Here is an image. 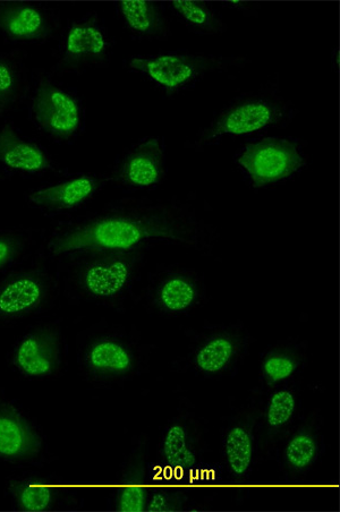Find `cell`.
<instances>
[{
	"instance_id": "cell-8",
	"label": "cell",
	"mask_w": 340,
	"mask_h": 512,
	"mask_svg": "<svg viewBox=\"0 0 340 512\" xmlns=\"http://www.w3.org/2000/svg\"><path fill=\"white\" fill-rule=\"evenodd\" d=\"M248 330L238 324L204 329L191 340L185 365L202 379L217 380L236 369L250 346Z\"/></svg>"
},
{
	"instance_id": "cell-9",
	"label": "cell",
	"mask_w": 340,
	"mask_h": 512,
	"mask_svg": "<svg viewBox=\"0 0 340 512\" xmlns=\"http://www.w3.org/2000/svg\"><path fill=\"white\" fill-rule=\"evenodd\" d=\"M50 458L44 431L15 399L0 388V463L41 467Z\"/></svg>"
},
{
	"instance_id": "cell-22",
	"label": "cell",
	"mask_w": 340,
	"mask_h": 512,
	"mask_svg": "<svg viewBox=\"0 0 340 512\" xmlns=\"http://www.w3.org/2000/svg\"><path fill=\"white\" fill-rule=\"evenodd\" d=\"M56 172L58 165L42 145L11 124L0 126V174L34 177Z\"/></svg>"
},
{
	"instance_id": "cell-11",
	"label": "cell",
	"mask_w": 340,
	"mask_h": 512,
	"mask_svg": "<svg viewBox=\"0 0 340 512\" xmlns=\"http://www.w3.org/2000/svg\"><path fill=\"white\" fill-rule=\"evenodd\" d=\"M113 39L96 13H89L67 25L56 63L57 73L80 74L106 67L113 54Z\"/></svg>"
},
{
	"instance_id": "cell-23",
	"label": "cell",
	"mask_w": 340,
	"mask_h": 512,
	"mask_svg": "<svg viewBox=\"0 0 340 512\" xmlns=\"http://www.w3.org/2000/svg\"><path fill=\"white\" fill-rule=\"evenodd\" d=\"M149 481L146 441L139 438L117 473L113 509L119 512L146 511L151 488Z\"/></svg>"
},
{
	"instance_id": "cell-25",
	"label": "cell",
	"mask_w": 340,
	"mask_h": 512,
	"mask_svg": "<svg viewBox=\"0 0 340 512\" xmlns=\"http://www.w3.org/2000/svg\"><path fill=\"white\" fill-rule=\"evenodd\" d=\"M118 19L134 38L142 40H167L172 34L163 7L155 2L130 0L115 4Z\"/></svg>"
},
{
	"instance_id": "cell-10",
	"label": "cell",
	"mask_w": 340,
	"mask_h": 512,
	"mask_svg": "<svg viewBox=\"0 0 340 512\" xmlns=\"http://www.w3.org/2000/svg\"><path fill=\"white\" fill-rule=\"evenodd\" d=\"M30 116L40 132L61 143L78 138L84 125L80 98L46 75L34 87Z\"/></svg>"
},
{
	"instance_id": "cell-30",
	"label": "cell",
	"mask_w": 340,
	"mask_h": 512,
	"mask_svg": "<svg viewBox=\"0 0 340 512\" xmlns=\"http://www.w3.org/2000/svg\"><path fill=\"white\" fill-rule=\"evenodd\" d=\"M220 5L228 8V10L242 12L245 15H253L255 12H258L261 7L260 4L250 2H226L220 3Z\"/></svg>"
},
{
	"instance_id": "cell-26",
	"label": "cell",
	"mask_w": 340,
	"mask_h": 512,
	"mask_svg": "<svg viewBox=\"0 0 340 512\" xmlns=\"http://www.w3.org/2000/svg\"><path fill=\"white\" fill-rule=\"evenodd\" d=\"M28 72L19 54L0 51V117L13 112L28 92Z\"/></svg>"
},
{
	"instance_id": "cell-24",
	"label": "cell",
	"mask_w": 340,
	"mask_h": 512,
	"mask_svg": "<svg viewBox=\"0 0 340 512\" xmlns=\"http://www.w3.org/2000/svg\"><path fill=\"white\" fill-rule=\"evenodd\" d=\"M306 361L308 349L300 341L287 339L268 347L260 358V391L297 381Z\"/></svg>"
},
{
	"instance_id": "cell-27",
	"label": "cell",
	"mask_w": 340,
	"mask_h": 512,
	"mask_svg": "<svg viewBox=\"0 0 340 512\" xmlns=\"http://www.w3.org/2000/svg\"><path fill=\"white\" fill-rule=\"evenodd\" d=\"M167 7L187 29L201 36H220L227 25L216 8L207 2H169Z\"/></svg>"
},
{
	"instance_id": "cell-12",
	"label": "cell",
	"mask_w": 340,
	"mask_h": 512,
	"mask_svg": "<svg viewBox=\"0 0 340 512\" xmlns=\"http://www.w3.org/2000/svg\"><path fill=\"white\" fill-rule=\"evenodd\" d=\"M257 394L227 421L221 433V460L227 479L237 486L252 479L261 457Z\"/></svg>"
},
{
	"instance_id": "cell-7",
	"label": "cell",
	"mask_w": 340,
	"mask_h": 512,
	"mask_svg": "<svg viewBox=\"0 0 340 512\" xmlns=\"http://www.w3.org/2000/svg\"><path fill=\"white\" fill-rule=\"evenodd\" d=\"M67 355V341L61 321H41L16 339L7 354V364L23 379L51 380L62 377Z\"/></svg>"
},
{
	"instance_id": "cell-18",
	"label": "cell",
	"mask_w": 340,
	"mask_h": 512,
	"mask_svg": "<svg viewBox=\"0 0 340 512\" xmlns=\"http://www.w3.org/2000/svg\"><path fill=\"white\" fill-rule=\"evenodd\" d=\"M257 396L261 457L270 456L274 454L278 442L301 417V389L299 382L294 381L260 391Z\"/></svg>"
},
{
	"instance_id": "cell-15",
	"label": "cell",
	"mask_w": 340,
	"mask_h": 512,
	"mask_svg": "<svg viewBox=\"0 0 340 512\" xmlns=\"http://www.w3.org/2000/svg\"><path fill=\"white\" fill-rule=\"evenodd\" d=\"M5 491L16 511H63L81 507L78 491L53 474L13 475L8 477Z\"/></svg>"
},
{
	"instance_id": "cell-28",
	"label": "cell",
	"mask_w": 340,
	"mask_h": 512,
	"mask_svg": "<svg viewBox=\"0 0 340 512\" xmlns=\"http://www.w3.org/2000/svg\"><path fill=\"white\" fill-rule=\"evenodd\" d=\"M32 244L31 230L0 228V276L19 266Z\"/></svg>"
},
{
	"instance_id": "cell-17",
	"label": "cell",
	"mask_w": 340,
	"mask_h": 512,
	"mask_svg": "<svg viewBox=\"0 0 340 512\" xmlns=\"http://www.w3.org/2000/svg\"><path fill=\"white\" fill-rule=\"evenodd\" d=\"M325 451V437L318 414L302 416L292 426L274 451L280 473L286 481L306 479Z\"/></svg>"
},
{
	"instance_id": "cell-21",
	"label": "cell",
	"mask_w": 340,
	"mask_h": 512,
	"mask_svg": "<svg viewBox=\"0 0 340 512\" xmlns=\"http://www.w3.org/2000/svg\"><path fill=\"white\" fill-rule=\"evenodd\" d=\"M203 433L199 418L190 408H182L161 432L159 452L175 471L192 472L200 463Z\"/></svg>"
},
{
	"instance_id": "cell-5",
	"label": "cell",
	"mask_w": 340,
	"mask_h": 512,
	"mask_svg": "<svg viewBox=\"0 0 340 512\" xmlns=\"http://www.w3.org/2000/svg\"><path fill=\"white\" fill-rule=\"evenodd\" d=\"M251 62L244 56H221L198 53H163L133 56L127 68L152 84L160 92L175 96L189 90L206 76L244 67Z\"/></svg>"
},
{
	"instance_id": "cell-31",
	"label": "cell",
	"mask_w": 340,
	"mask_h": 512,
	"mask_svg": "<svg viewBox=\"0 0 340 512\" xmlns=\"http://www.w3.org/2000/svg\"><path fill=\"white\" fill-rule=\"evenodd\" d=\"M0 175H2V174H0Z\"/></svg>"
},
{
	"instance_id": "cell-6",
	"label": "cell",
	"mask_w": 340,
	"mask_h": 512,
	"mask_svg": "<svg viewBox=\"0 0 340 512\" xmlns=\"http://www.w3.org/2000/svg\"><path fill=\"white\" fill-rule=\"evenodd\" d=\"M62 292L57 271L45 262L16 267L0 276V328L44 314Z\"/></svg>"
},
{
	"instance_id": "cell-2",
	"label": "cell",
	"mask_w": 340,
	"mask_h": 512,
	"mask_svg": "<svg viewBox=\"0 0 340 512\" xmlns=\"http://www.w3.org/2000/svg\"><path fill=\"white\" fill-rule=\"evenodd\" d=\"M146 252L93 251L57 260L61 289L71 304L118 309L139 283Z\"/></svg>"
},
{
	"instance_id": "cell-14",
	"label": "cell",
	"mask_w": 340,
	"mask_h": 512,
	"mask_svg": "<svg viewBox=\"0 0 340 512\" xmlns=\"http://www.w3.org/2000/svg\"><path fill=\"white\" fill-rule=\"evenodd\" d=\"M237 162L254 187H267L299 173L306 158L295 141L268 138L246 144Z\"/></svg>"
},
{
	"instance_id": "cell-20",
	"label": "cell",
	"mask_w": 340,
	"mask_h": 512,
	"mask_svg": "<svg viewBox=\"0 0 340 512\" xmlns=\"http://www.w3.org/2000/svg\"><path fill=\"white\" fill-rule=\"evenodd\" d=\"M61 29L58 14L32 2H0V36L19 44H42Z\"/></svg>"
},
{
	"instance_id": "cell-29",
	"label": "cell",
	"mask_w": 340,
	"mask_h": 512,
	"mask_svg": "<svg viewBox=\"0 0 340 512\" xmlns=\"http://www.w3.org/2000/svg\"><path fill=\"white\" fill-rule=\"evenodd\" d=\"M187 498L183 491L174 488H150L148 511H173L184 508Z\"/></svg>"
},
{
	"instance_id": "cell-19",
	"label": "cell",
	"mask_w": 340,
	"mask_h": 512,
	"mask_svg": "<svg viewBox=\"0 0 340 512\" xmlns=\"http://www.w3.org/2000/svg\"><path fill=\"white\" fill-rule=\"evenodd\" d=\"M107 183L106 176L75 174L31 191L27 195V202L31 208L46 216H63L91 202Z\"/></svg>"
},
{
	"instance_id": "cell-4",
	"label": "cell",
	"mask_w": 340,
	"mask_h": 512,
	"mask_svg": "<svg viewBox=\"0 0 340 512\" xmlns=\"http://www.w3.org/2000/svg\"><path fill=\"white\" fill-rule=\"evenodd\" d=\"M294 109L283 97L272 92L248 93L221 109L211 123L195 136L191 147L202 150L224 139L243 138L285 125Z\"/></svg>"
},
{
	"instance_id": "cell-13",
	"label": "cell",
	"mask_w": 340,
	"mask_h": 512,
	"mask_svg": "<svg viewBox=\"0 0 340 512\" xmlns=\"http://www.w3.org/2000/svg\"><path fill=\"white\" fill-rule=\"evenodd\" d=\"M144 301L161 317L178 318L199 309L207 290L198 272L184 267H167L149 280Z\"/></svg>"
},
{
	"instance_id": "cell-16",
	"label": "cell",
	"mask_w": 340,
	"mask_h": 512,
	"mask_svg": "<svg viewBox=\"0 0 340 512\" xmlns=\"http://www.w3.org/2000/svg\"><path fill=\"white\" fill-rule=\"evenodd\" d=\"M166 145L160 136H149L131 145L115 164L108 182L127 191L155 189L167 174Z\"/></svg>"
},
{
	"instance_id": "cell-3",
	"label": "cell",
	"mask_w": 340,
	"mask_h": 512,
	"mask_svg": "<svg viewBox=\"0 0 340 512\" xmlns=\"http://www.w3.org/2000/svg\"><path fill=\"white\" fill-rule=\"evenodd\" d=\"M146 347L125 328L96 324L81 332L76 361L84 381L98 388L118 386L140 374L146 365Z\"/></svg>"
},
{
	"instance_id": "cell-1",
	"label": "cell",
	"mask_w": 340,
	"mask_h": 512,
	"mask_svg": "<svg viewBox=\"0 0 340 512\" xmlns=\"http://www.w3.org/2000/svg\"><path fill=\"white\" fill-rule=\"evenodd\" d=\"M218 230L182 201L123 199L59 223L48 236L49 259L93 251L146 252L159 244L210 252Z\"/></svg>"
}]
</instances>
